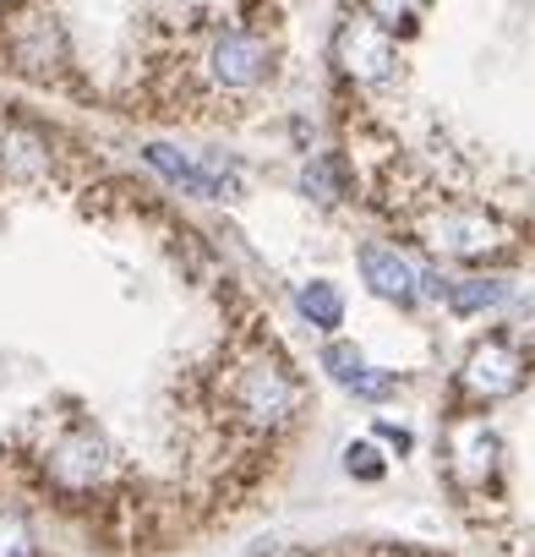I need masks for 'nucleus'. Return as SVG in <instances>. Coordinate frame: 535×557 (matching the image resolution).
<instances>
[{"instance_id":"5","label":"nucleus","mask_w":535,"mask_h":557,"mask_svg":"<svg viewBox=\"0 0 535 557\" xmlns=\"http://www.w3.org/2000/svg\"><path fill=\"white\" fill-rule=\"evenodd\" d=\"M361 273H366V285H372L383 301H399V307L415 301V273H410V262H405L399 251H388L383 240H366V246H361Z\"/></svg>"},{"instance_id":"9","label":"nucleus","mask_w":535,"mask_h":557,"mask_svg":"<svg viewBox=\"0 0 535 557\" xmlns=\"http://www.w3.org/2000/svg\"><path fill=\"white\" fill-rule=\"evenodd\" d=\"M345 470H350V475L377 481V475H383V459H377V448H372V443H356V448H350V459H345Z\"/></svg>"},{"instance_id":"10","label":"nucleus","mask_w":535,"mask_h":557,"mask_svg":"<svg viewBox=\"0 0 535 557\" xmlns=\"http://www.w3.org/2000/svg\"><path fill=\"white\" fill-rule=\"evenodd\" d=\"M312 186H318V202H334V197H339V186H334V170H328L323 159H318V164H307V191H312Z\"/></svg>"},{"instance_id":"3","label":"nucleus","mask_w":535,"mask_h":557,"mask_svg":"<svg viewBox=\"0 0 535 557\" xmlns=\"http://www.w3.org/2000/svg\"><path fill=\"white\" fill-rule=\"evenodd\" d=\"M45 470H50V481H55L61 492H94V486L110 475V443L94 437L88 421H77V426H66V432L50 443Z\"/></svg>"},{"instance_id":"8","label":"nucleus","mask_w":535,"mask_h":557,"mask_svg":"<svg viewBox=\"0 0 535 557\" xmlns=\"http://www.w3.org/2000/svg\"><path fill=\"white\" fill-rule=\"evenodd\" d=\"M502 296H508V278H470V285H453L448 290V307L459 318H470V312H481V307H492Z\"/></svg>"},{"instance_id":"4","label":"nucleus","mask_w":535,"mask_h":557,"mask_svg":"<svg viewBox=\"0 0 535 557\" xmlns=\"http://www.w3.org/2000/svg\"><path fill=\"white\" fill-rule=\"evenodd\" d=\"M148 164H153V170H164V175H170L181 191H191V197H229V191H235V175H229L219 159L197 164V159H186V153H175V148L153 143V148H148Z\"/></svg>"},{"instance_id":"7","label":"nucleus","mask_w":535,"mask_h":557,"mask_svg":"<svg viewBox=\"0 0 535 557\" xmlns=\"http://www.w3.org/2000/svg\"><path fill=\"white\" fill-rule=\"evenodd\" d=\"M301 312H307L318 329H339V323H345V301H339V290L328 285V278H312V285L301 290Z\"/></svg>"},{"instance_id":"1","label":"nucleus","mask_w":535,"mask_h":557,"mask_svg":"<svg viewBox=\"0 0 535 557\" xmlns=\"http://www.w3.org/2000/svg\"><path fill=\"white\" fill-rule=\"evenodd\" d=\"M229 399L251 416V421H285L290 410H301V383L279 367V361H246L229 377Z\"/></svg>"},{"instance_id":"2","label":"nucleus","mask_w":535,"mask_h":557,"mask_svg":"<svg viewBox=\"0 0 535 557\" xmlns=\"http://www.w3.org/2000/svg\"><path fill=\"white\" fill-rule=\"evenodd\" d=\"M524 372H530V356L508 339V334H492V339H481L470 356H464V372H459V383H464V394L470 399H508L513 388H524Z\"/></svg>"},{"instance_id":"6","label":"nucleus","mask_w":535,"mask_h":557,"mask_svg":"<svg viewBox=\"0 0 535 557\" xmlns=\"http://www.w3.org/2000/svg\"><path fill=\"white\" fill-rule=\"evenodd\" d=\"M323 367H328L350 394H361V399H388V394L399 388V377L372 372V367H366V356H361L356 345H328V350H323Z\"/></svg>"}]
</instances>
